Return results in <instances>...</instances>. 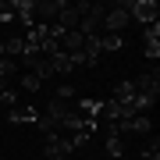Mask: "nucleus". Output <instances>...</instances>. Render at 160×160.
Here are the masks:
<instances>
[{"mask_svg": "<svg viewBox=\"0 0 160 160\" xmlns=\"http://www.w3.org/2000/svg\"><path fill=\"white\" fill-rule=\"evenodd\" d=\"M14 103H18V92H14V86H4V89H0V107H7V110H11Z\"/></svg>", "mask_w": 160, "mask_h": 160, "instance_id": "9", "label": "nucleus"}, {"mask_svg": "<svg viewBox=\"0 0 160 160\" xmlns=\"http://www.w3.org/2000/svg\"><path fill=\"white\" fill-rule=\"evenodd\" d=\"M50 68H53V75H71L75 71V61H71V53H64V50H57V53H50Z\"/></svg>", "mask_w": 160, "mask_h": 160, "instance_id": "6", "label": "nucleus"}, {"mask_svg": "<svg viewBox=\"0 0 160 160\" xmlns=\"http://www.w3.org/2000/svg\"><path fill=\"white\" fill-rule=\"evenodd\" d=\"M128 22H132V18H128V11H125V4H118L114 11H107V14H103L100 36H103V32H110V36H121V32L128 29Z\"/></svg>", "mask_w": 160, "mask_h": 160, "instance_id": "2", "label": "nucleus"}, {"mask_svg": "<svg viewBox=\"0 0 160 160\" xmlns=\"http://www.w3.org/2000/svg\"><path fill=\"white\" fill-rule=\"evenodd\" d=\"M22 89H25V92H39V89H43V78H39V75H32V71H29V75L22 78Z\"/></svg>", "mask_w": 160, "mask_h": 160, "instance_id": "10", "label": "nucleus"}, {"mask_svg": "<svg viewBox=\"0 0 160 160\" xmlns=\"http://www.w3.org/2000/svg\"><path fill=\"white\" fill-rule=\"evenodd\" d=\"M100 46H103V53H114V50H121V46H125V36L103 32V36H100Z\"/></svg>", "mask_w": 160, "mask_h": 160, "instance_id": "8", "label": "nucleus"}, {"mask_svg": "<svg viewBox=\"0 0 160 160\" xmlns=\"http://www.w3.org/2000/svg\"><path fill=\"white\" fill-rule=\"evenodd\" d=\"M132 96H135V82H132V78H121L118 86H114V96H110V100H118V103H128Z\"/></svg>", "mask_w": 160, "mask_h": 160, "instance_id": "7", "label": "nucleus"}, {"mask_svg": "<svg viewBox=\"0 0 160 160\" xmlns=\"http://www.w3.org/2000/svg\"><path fill=\"white\" fill-rule=\"evenodd\" d=\"M142 39H160V22H153V25H146V36Z\"/></svg>", "mask_w": 160, "mask_h": 160, "instance_id": "13", "label": "nucleus"}, {"mask_svg": "<svg viewBox=\"0 0 160 160\" xmlns=\"http://www.w3.org/2000/svg\"><path fill=\"white\" fill-rule=\"evenodd\" d=\"M61 7H64V0H43V4H36V25H53Z\"/></svg>", "mask_w": 160, "mask_h": 160, "instance_id": "4", "label": "nucleus"}, {"mask_svg": "<svg viewBox=\"0 0 160 160\" xmlns=\"http://www.w3.org/2000/svg\"><path fill=\"white\" fill-rule=\"evenodd\" d=\"M53 96H57V100H68V103H71V100H75V86H61L57 92H53Z\"/></svg>", "mask_w": 160, "mask_h": 160, "instance_id": "12", "label": "nucleus"}, {"mask_svg": "<svg viewBox=\"0 0 160 160\" xmlns=\"http://www.w3.org/2000/svg\"><path fill=\"white\" fill-rule=\"evenodd\" d=\"M146 57H149V61L160 57V39H146Z\"/></svg>", "mask_w": 160, "mask_h": 160, "instance_id": "11", "label": "nucleus"}, {"mask_svg": "<svg viewBox=\"0 0 160 160\" xmlns=\"http://www.w3.org/2000/svg\"><path fill=\"white\" fill-rule=\"evenodd\" d=\"M36 118H39V110L29 107V103H14L7 110V125H36Z\"/></svg>", "mask_w": 160, "mask_h": 160, "instance_id": "3", "label": "nucleus"}, {"mask_svg": "<svg viewBox=\"0 0 160 160\" xmlns=\"http://www.w3.org/2000/svg\"><path fill=\"white\" fill-rule=\"evenodd\" d=\"M125 11H128V18H135V22H142V25L160 22V7L153 0H125Z\"/></svg>", "mask_w": 160, "mask_h": 160, "instance_id": "1", "label": "nucleus"}, {"mask_svg": "<svg viewBox=\"0 0 160 160\" xmlns=\"http://www.w3.org/2000/svg\"><path fill=\"white\" fill-rule=\"evenodd\" d=\"M4 7H7V4H4V0H0V11H4Z\"/></svg>", "mask_w": 160, "mask_h": 160, "instance_id": "14", "label": "nucleus"}, {"mask_svg": "<svg viewBox=\"0 0 160 160\" xmlns=\"http://www.w3.org/2000/svg\"><path fill=\"white\" fill-rule=\"evenodd\" d=\"M100 57H103L100 36H86V39H82V64H86V68H92V64H96Z\"/></svg>", "mask_w": 160, "mask_h": 160, "instance_id": "5", "label": "nucleus"}]
</instances>
